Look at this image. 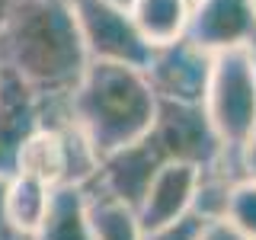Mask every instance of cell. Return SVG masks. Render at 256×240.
I'll return each instance as SVG.
<instances>
[{"mask_svg":"<svg viewBox=\"0 0 256 240\" xmlns=\"http://www.w3.org/2000/svg\"><path fill=\"white\" fill-rule=\"evenodd\" d=\"M90 189V186H86ZM90 224H93V240H144L138 212L132 205L118 202L112 196L90 189Z\"/></svg>","mask_w":256,"mask_h":240,"instance_id":"13","label":"cell"},{"mask_svg":"<svg viewBox=\"0 0 256 240\" xmlns=\"http://www.w3.org/2000/svg\"><path fill=\"white\" fill-rule=\"evenodd\" d=\"M13 4H16V0H0V32H4L6 20H10V10H13Z\"/></svg>","mask_w":256,"mask_h":240,"instance_id":"19","label":"cell"},{"mask_svg":"<svg viewBox=\"0 0 256 240\" xmlns=\"http://www.w3.org/2000/svg\"><path fill=\"white\" fill-rule=\"evenodd\" d=\"M198 180H202V166L182 164V160H166L154 173V180L148 182V189L138 198V205H134L144 234L192 214Z\"/></svg>","mask_w":256,"mask_h":240,"instance_id":"9","label":"cell"},{"mask_svg":"<svg viewBox=\"0 0 256 240\" xmlns=\"http://www.w3.org/2000/svg\"><path fill=\"white\" fill-rule=\"evenodd\" d=\"M148 138L164 160H182V164H196L202 170H212V166H221V164L230 166L224 160V148L212 122H208L202 102L157 100V116H154V125L148 128Z\"/></svg>","mask_w":256,"mask_h":240,"instance_id":"4","label":"cell"},{"mask_svg":"<svg viewBox=\"0 0 256 240\" xmlns=\"http://www.w3.org/2000/svg\"><path fill=\"white\" fill-rule=\"evenodd\" d=\"M45 122V100L20 74L0 64V180L16 173L20 148Z\"/></svg>","mask_w":256,"mask_h":240,"instance_id":"8","label":"cell"},{"mask_svg":"<svg viewBox=\"0 0 256 240\" xmlns=\"http://www.w3.org/2000/svg\"><path fill=\"white\" fill-rule=\"evenodd\" d=\"M29 240H93L90 189L86 182H64L52 189L45 218Z\"/></svg>","mask_w":256,"mask_h":240,"instance_id":"10","label":"cell"},{"mask_svg":"<svg viewBox=\"0 0 256 240\" xmlns=\"http://www.w3.org/2000/svg\"><path fill=\"white\" fill-rule=\"evenodd\" d=\"M0 64H4V61H0Z\"/></svg>","mask_w":256,"mask_h":240,"instance_id":"22","label":"cell"},{"mask_svg":"<svg viewBox=\"0 0 256 240\" xmlns=\"http://www.w3.org/2000/svg\"><path fill=\"white\" fill-rule=\"evenodd\" d=\"M202 109L224 148V160L237 170L234 157L256 128V58L250 45L228 48L212 58Z\"/></svg>","mask_w":256,"mask_h":240,"instance_id":"3","label":"cell"},{"mask_svg":"<svg viewBox=\"0 0 256 240\" xmlns=\"http://www.w3.org/2000/svg\"><path fill=\"white\" fill-rule=\"evenodd\" d=\"M0 61L42 100H64L90 64L70 0H16L0 32Z\"/></svg>","mask_w":256,"mask_h":240,"instance_id":"1","label":"cell"},{"mask_svg":"<svg viewBox=\"0 0 256 240\" xmlns=\"http://www.w3.org/2000/svg\"><path fill=\"white\" fill-rule=\"evenodd\" d=\"M196 240H246V237H240L224 218H212V221H202Z\"/></svg>","mask_w":256,"mask_h":240,"instance_id":"16","label":"cell"},{"mask_svg":"<svg viewBox=\"0 0 256 240\" xmlns=\"http://www.w3.org/2000/svg\"><path fill=\"white\" fill-rule=\"evenodd\" d=\"M198 228H202V218H198V214H186V218L166 224V228L148 230V237H144V240H196Z\"/></svg>","mask_w":256,"mask_h":240,"instance_id":"15","label":"cell"},{"mask_svg":"<svg viewBox=\"0 0 256 240\" xmlns=\"http://www.w3.org/2000/svg\"><path fill=\"white\" fill-rule=\"evenodd\" d=\"M221 218L228 221L240 237L256 240V180L237 176V180L230 182Z\"/></svg>","mask_w":256,"mask_h":240,"instance_id":"14","label":"cell"},{"mask_svg":"<svg viewBox=\"0 0 256 240\" xmlns=\"http://www.w3.org/2000/svg\"><path fill=\"white\" fill-rule=\"evenodd\" d=\"M0 240H26L22 234H16L10 228V221L4 218V180H0Z\"/></svg>","mask_w":256,"mask_h":240,"instance_id":"18","label":"cell"},{"mask_svg":"<svg viewBox=\"0 0 256 240\" xmlns=\"http://www.w3.org/2000/svg\"><path fill=\"white\" fill-rule=\"evenodd\" d=\"M192 0H128L134 26L148 45H166L186 36Z\"/></svg>","mask_w":256,"mask_h":240,"instance_id":"12","label":"cell"},{"mask_svg":"<svg viewBox=\"0 0 256 240\" xmlns=\"http://www.w3.org/2000/svg\"><path fill=\"white\" fill-rule=\"evenodd\" d=\"M234 164H237V173H240V176H246V180H256V128H253L250 138L244 141V148L237 150Z\"/></svg>","mask_w":256,"mask_h":240,"instance_id":"17","label":"cell"},{"mask_svg":"<svg viewBox=\"0 0 256 240\" xmlns=\"http://www.w3.org/2000/svg\"><path fill=\"white\" fill-rule=\"evenodd\" d=\"M52 189L54 186H48L45 180H38L32 173H20V170L4 180V218L10 221L16 234H22L26 240L36 234V228L45 218Z\"/></svg>","mask_w":256,"mask_h":240,"instance_id":"11","label":"cell"},{"mask_svg":"<svg viewBox=\"0 0 256 240\" xmlns=\"http://www.w3.org/2000/svg\"><path fill=\"white\" fill-rule=\"evenodd\" d=\"M253 4H256V0H253Z\"/></svg>","mask_w":256,"mask_h":240,"instance_id":"21","label":"cell"},{"mask_svg":"<svg viewBox=\"0 0 256 240\" xmlns=\"http://www.w3.org/2000/svg\"><path fill=\"white\" fill-rule=\"evenodd\" d=\"M116 4H122V6H128V0H116Z\"/></svg>","mask_w":256,"mask_h":240,"instance_id":"20","label":"cell"},{"mask_svg":"<svg viewBox=\"0 0 256 240\" xmlns=\"http://www.w3.org/2000/svg\"><path fill=\"white\" fill-rule=\"evenodd\" d=\"M186 38L208 54L244 48L256 38L253 0H192Z\"/></svg>","mask_w":256,"mask_h":240,"instance_id":"7","label":"cell"},{"mask_svg":"<svg viewBox=\"0 0 256 240\" xmlns=\"http://www.w3.org/2000/svg\"><path fill=\"white\" fill-rule=\"evenodd\" d=\"M64 112L102 160L148 134L157 116V93L141 68L90 61L77 86L64 96Z\"/></svg>","mask_w":256,"mask_h":240,"instance_id":"2","label":"cell"},{"mask_svg":"<svg viewBox=\"0 0 256 240\" xmlns=\"http://www.w3.org/2000/svg\"><path fill=\"white\" fill-rule=\"evenodd\" d=\"M80 36L90 52V61H118L132 68H148L150 48L134 26L128 6L116 0H70Z\"/></svg>","mask_w":256,"mask_h":240,"instance_id":"5","label":"cell"},{"mask_svg":"<svg viewBox=\"0 0 256 240\" xmlns=\"http://www.w3.org/2000/svg\"><path fill=\"white\" fill-rule=\"evenodd\" d=\"M212 58L214 54L202 52L182 36L176 42L150 48V61L144 68V77H148L150 90L157 93V100L202 102L208 74H212Z\"/></svg>","mask_w":256,"mask_h":240,"instance_id":"6","label":"cell"}]
</instances>
